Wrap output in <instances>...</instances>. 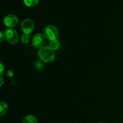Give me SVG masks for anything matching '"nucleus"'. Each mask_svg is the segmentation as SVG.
<instances>
[{
    "mask_svg": "<svg viewBox=\"0 0 123 123\" xmlns=\"http://www.w3.org/2000/svg\"><path fill=\"white\" fill-rule=\"evenodd\" d=\"M0 68H1V70H0V74L2 75L4 71V64H2V62H1V63H0Z\"/></svg>",
    "mask_w": 123,
    "mask_h": 123,
    "instance_id": "ddd939ff",
    "label": "nucleus"
},
{
    "mask_svg": "<svg viewBox=\"0 0 123 123\" xmlns=\"http://www.w3.org/2000/svg\"><path fill=\"white\" fill-rule=\"evenodd\" d=\"M19 22V19L16 15L9 14L4 18L3 23L7 27L13 28L16 26Z\"/></svg>",
    "mask_w": 123,
    "mask_h": 123,
    "instance_id": "39448f33",
    "label": "nucleus"
},
{
    "mask_svg": "<svg viewBox=\"0 0 123 123\" xmlns=\"http://www.w3.org/2000/svg\"><path fill=\"white\" fill-rule=\"evenodd\" d=\"M22 123H38L37 119L33 115H27L22 120Z\"/></svg>",
    "mask_w": 123,
    "mask_h": 123,
    "instance_id": "0eeeda50",
    "label": "nucleus"
},
{
    "mask_svg": "<svg viewBox=\"0 0 123 123\" xmlns=\"http://www.w3.org/2000/svg\"><path fill=\"white\" fill-rule=\"evenodd\" d=\"M43 35L46 37V38L50 41L56 40L59 36L58 30L54 25H48L44 29Z\"/></svg>",
    "mask_w": 123,
    "mask_h": 123,
    "instance_id": "f03ea898",
    "label": "nucleus"
},
{
    "mask_svg": "<svg viewBox=\"0 0 123 123\" xmlns=\"http://www.w3.org/2000/svg\"><path fill=\"white\" fill-rule=\"evenodd\" d=\"M30 35L27 34H23L21 36V42L22 43H24V44H26L29 42L30 39Z\"/></svg>",
    "mask_w": 123,
    "mask_h": 123,
    "instance_id": "9b49d317",
    "label": "nucleus"
},
{
    "mask_svg": "<svg viewBox=\"0 0 123 123\" xmlns=\"http://www.w3.org/2000/svg\"><path fill=\"white\" fill-rule=\"evenodd\" d=\"M102 123V122H100V123Z\"/></svg>",
    "mask_w": 123,
    "mask_h": 123,
    "instance_id": "dca6fc26",
    "label": "nucleus"
},
{
    "mask_svg": "<svg viewBox=\"0 0 123 123\" xmlns=\"http://www.w3.org/2000/svg\"><path fill=\"white\" fill-rule=\"evenodd\" d=\"M20 27L24 34H30L34 29V24L31 19H25L22 22Z\"/></svg>",
    "mask_w": 123,
    "mask_h": 123,
    "instance_id": "20e7f679",
    "label": "nucleus"
},
{
    "mask_svg": "<svg viewBox=\"0 0 123 123\" xmlns=\"http://www.w3.org/2000/svg\"><path fill=\"white\" fill-rule=\"evenodd\" d=\"M24 2L27 7H34L39 3V0H24Z\"/></svg>",
    "mask_w": 123,
    "mask_h": 123,
    "instance_id": "1a4fd4ad",
    "label": "nucleus"
},
{
    "mask_svg": "<svg viewBox=\"0 0 123 123\" xmlns=\"http://www.w3.org/2000/svg\"><path fill=\"white\" fill-rule=\"evenodd\" d=\"M46 37L42 34H37L35 35L32 40V44L34 47L37 49H41L44 45Z\"/></svg>",
    "mask_w": 123,
    "mask_h": 123,
    "instance_id": "423d86ee",
    "label": "nucleus"
},
{
    "mask_svg": "<svg viewBox=\"0 0 123 123\" xmlns=\"http://www.w3.org/2000/svg\"><path fill=\"white\" fill-rule=\"evenodd\" d=\"M8 110V105L4 102H0V116H4Z\"/></svg>",
    "mask_w": 123,
    "mask_h": 123,
    "instance_id": "6e6552de",
    "label": "nucleus"
},
{
    "mask_svg": "<svg viewBox=\"0 0 123 123\" xmlns=\"http://www.w3.org/2000/svg\"><path fill=\"white\" fill-rule=\"evenodd\" d=\"M0 79H1V84H0V85H1V86H2V85H3V84H4V79H3V78H2V76L0 77Z\"/></svg>",
    "mask_w": 123,
    "mask_h": 123,
    "instance_id": "2eb2a0df",
    "label": "nucleus"
},
{
    "mask_svg": "<svg viewBox=\"0 0 123 123\" xmlns=\"http://www.w3.org/2000/svg\"><path fill=\"white\" fill-rule=\"evenodd\" d=\"M5 39L10 44H14L19 40V35L18 32L14 29L9 28L4 32Z\"/></svg>",
    "mask_w": 123,
    "mask_h": 123,
    "instance_id": "7ed1b4c3",
    "label": "nucleus"
},
{
    "mask_svg": "<svg viewBox=\"0 0 123 123\" xmlns=\"http://www.w3.org/2000/svg\"><path fill=\"white\" fill-rule=\"evenodd\" d=\"M0 36H1V37H0V42L2 43L4 40L5 39V33L4 32H2V31H1V32H0Z\"/></svg>",
    "mask_w": 123,
    "mask_h": 123,
    "instance_id": "f8f14e48",
    "label": "nucleus"
},
{
    "mask_svg": "<svg viewBox=\"0 0 123 123\" xmlns=\"http://www.w3.org/2000/svg\"><path fill=\"white\" fill-rule=\"evenodd\" d=\"M13 74H14V73L13 72V71L12 70H9L7 72V76H8V77H12L13 76Z\"/></svg>",
    "mask_w": 123,
    "mask_h": 123,
    "instance_id": "4468645a",
    "label": "nucleus"
},
{
    "mask_svg": "<svg viewBox=\"0 0 123 123\" xmlns=\"http://www.w3.org/2000/svg\"><path fill=\"white\" fill-rule=\"evenodd\" d=\"M38 55L40 59L45 62H52L54 60L55 56L54 50H53L49 46H43L40 49Z\"/></svg>",
    "mask_w": 123,
    "mask_h": 123,
    "instance_id": "f257e3e1",
    "label": "nucleus"
},
{
    "mask_svg": "<svg viewBox=\"0 0 123 123\" xmlns=\"http://www.w3.org/2000/svg\"><path fill=\"white\" fill-rule=\"evenodd\" d=\"M49 47L52 49L53 50H57L60 47V43L57 39L54 40L50 41L49 43Z\"/></svg>",
    "mask_w": 123,
    "mask_h": 123,
    "instance_id": "9d476101",
    "label": "nucleus"
}]
</instances>
